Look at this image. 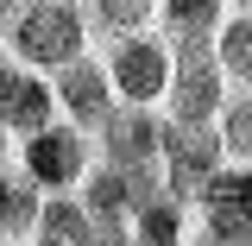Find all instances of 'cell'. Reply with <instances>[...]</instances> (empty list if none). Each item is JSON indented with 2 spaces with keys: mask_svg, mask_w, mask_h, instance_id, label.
I'll list each match as a JSON object with an SVG mask.
<instances>
[{
  "mask_svg": "<svg viewBox=\"0 0 252 246\" xmlns=\"http://www.w3.org/2000/svg\"><path fill=\"white\" fill-rule=\"evenodd\" d=\"M89 38H94V26L82 13V0H32L26 19L6 32V57H19L38 76H57V70L89 57Z\"/></svg>",
  "mask_w": 252,
  "mask_h": 246,
  "instance_id": "1",
  "label": "cell"
},
{
  "mask_svg": "<svg viewBox=\"0 0 252 246\" xmlns=\"http://www.w3.org/2000/svg\"><path fill=\"white\" fill-rule=\"evenodd\" d=\"M13 171L44 202L82 196V183H89V171H94V133H82V126H69V120L44 126V133H32V139L13 145Z\"/></svg>",
  "mask_w": 252,
  "mask_h": 246,
  "instance_id": "2",
  "label": "cell"
},
{
  "mask_svg": "<svg viewBox=\"0 0 252 246\" xmlns=\"http://www.w3.org/2000/svg\"><path fill=\"white\" fill-rule=\"evenodd\" d=\"M107 82L120 95V107H164L170 101V76H177V44L164 32H132V38H114L107 51Z\"/></svg>",
  "mask_w": 252,
  "mask_h": 246,
  "instance_id": "3",
  "label": "cell"
},
{
  "mask_svg": "<svg viewBox=\"0 0 252 246\" xmlns=\"http://www.w3.org/2000/svg\"><path fill=\"white\" fill-rule=\"evenodd\" d=\"M233 82L220 76L215 38H177V76H170V101H164V120L183 126H215L227 107Z\"/></svg>",
  "mask_w": 252,
  "mask_h": 246,
  "instance_id": "4",
  "label": "cell"
},
{
  "mask_svg": "<svg viewBox=\"0 0 252 246\" xmlns=\"http://www.w3.org/2000/svg\"><path fill=\"white\" fill-rule=\"evenodd\" d=\"M227 171V145H220V126H183L164 120V189L170 202H202L208 183Z\"/></svg>",
  "mask_w": 252,
  "mask_h": 246,
  "instance_id": "5",
  "label": "cell"
},
{
  "mask_svg": "<svg viewBox=\"0 0 252 246\" xmlns=\"http://www.w3.org/2000/svg\"><path fill=\"white\" fill-rule=\"evenodd\" d=\"M57 120H63V107H57L51 76L26 70L19 57H0V139L19 145V139H32V133H44Z\"/></svg>",
  "mask_w": 252,
  "mask_h": 246,
  "instance_id": "6",
  "label": "cell"
},
{
  "mask_svg": "<svg viewBox=\"0 0 252 246\" xmlns=\"http://www.w3.org/2000/svg\"><path fill=\"white\" fill-rule=\"evenodd\" d=\"M202 240L208 246H252V164H227L202 196Z\"/></svg>",
  "mask_w": 252,
  "mask_h": 246,
  "instance_id": "7",
  "label": "cell"
},
{
  "mask_svg": "<svg viewBox=\"0 0 252 246\" xmlns=\"http://www.w3.org/2000/svg\"><path fill=\"white\" fill-rule=\"evenodd\" d=\"M51 89H57L63 120L82 126V133H101V126L114 120V107H120V95H114V82H107V63L101 57H82V63H69V70H57Z\"/></svg>",
  "mask_w": 252,
  "mask_h": 246,
  "instance_id": "8",
  "label": "cell"
},
{
  "mask_svg": "<svg viewBox=\"0 0 252 246\" xmlns=\"http://www.w3.org/2000/svg\"><path fill=\"white\" fill-rule=\"evenodd\" d=\"M94 145H101V164H114V171H152L164 164V120L152 107H114V120L94 133Z\"/></svg>",
  "mask_w": 252,
  "mask_h": 246,
  "instance_id": "9",
  "label": "cell"
},
{
  "mask_svg": "<svg viewBox=\"0 0 252 246\" xmlns=\"http://www.w3.org/2000/svg\"><path fill=\"white\" fill-rule=\"evenodd\" d=\"M94 38H132V32H158V0H82Z\"/></svg>",
  "mask_w": 252,
  "mask_h": 246,
  "instance_id": "10",
  "label": "cell"
},
{
  "mask_svg": "<svg viewBox=\"0 0 252 246\" xmlns=\"http://www.w3.org/2000/svg\"><path fill=\"white\" fill-rule=\"evenodd\" d=\"M215 57H220V76L233 89H252V13H233L215 32Z\"/></svg>",
  "mask_w": 252,
  "mask_h": 246,
  "instance_id": "11",
  "label": "cell"
},
{
  "mask_svg": "<svg viewBox=\"0 0 252 246\" xmlns=\"http://www.w3.org/2000/svg\"><path fill=\"white\" fill-rule=\"evenodd\" d=\"M215 126H220V145H227V164H252V89L227 95Z\"/></svg>",
  "mask_w": 252,
  "mask_h": 246,
  "instance_id": "12",
  "label": "cell"
},
{
  "mask_svg": "<svg viewBox=\"0 0 252 246\" xmlns=\"http://www.w3.org/2000/svg\"><path fill=\"white\" fill-rule=\"evenodd\" d=\"M132 246H189L183 240V202H152L145 215L132 221Z\"/></svg>",
  "mask_w": 252,
  "mask_h": 246,
  "instance_id": "13",
  "label": "cell"
},
{
  "mask_svg": "<svg viewBox=\"0 0 252 246\" xmlns=\"http://www.w3.org/2000/svg\"><path fill=\"white\" fill-rule=\"evenodd\" d=\"M26 6H32V0H0V26L13 32V26H19V19H26Z\"/></svg>",
  "mask_w": 252,
  "mask_h": 246,
  "instance_id": "14",
  "label": "cell"
},
{
  "mask_svg": "<svg viewBox=\"0 0 252 246\" xmlns=\"http://www.w3.org/2000/svg\"><path fill=\"white\" fill-rule=\"evenodd\" d=\"M32 246H63V240H51V234H32Z\"/></svg>",
  "mask_w": 252,
  "mask_h": 246,
  "instance_id": "15",
  "label": "cell"
},
{
  "mask_svg": "<svg viewBox=\"0 0 252 246\" xmlns=\"http://www.w3.org/2000/svg\"><path fill=\"white\" fill-rule=\"evenodd\" d=\"M0 246H13V240H0Z\"/></svg>",
  "mask_w": 252,
  "mask_h": 246,
  "instance_id": "16",
  "label": "cell"
},
{
  "mask_svg": "<svg viewBox=\"0 0 252 246\" xmlns=\"http://www.w3.org/2000/svg\"><path fill=\"white\" fill-rule=\"evenodd\" d=\"M202 246H208V240H202Z\"/></svg>",
  "mask_w": 252,
  "mask_h": 246,
  "instance_id": "17",
  "label": "cell"
}]
</instances>
